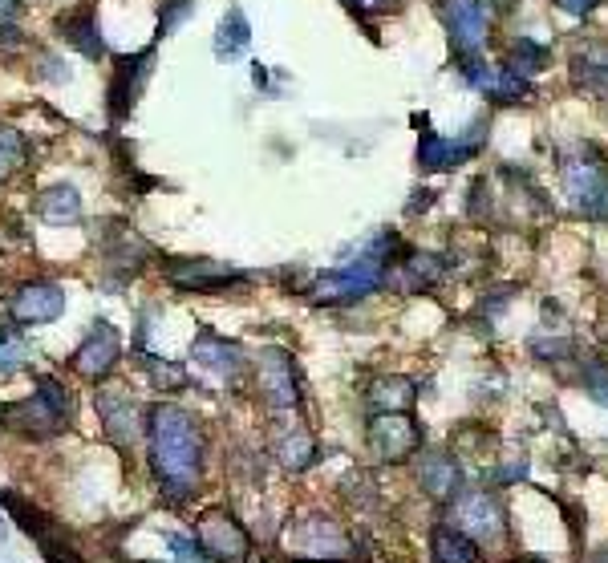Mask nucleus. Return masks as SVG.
<instances>
[{"mask_svg":"<svg viewBox=\"0 0 608 563\" xmlns=\"http://www.w3.org/2000/svg\"><path fill=\"white\" fill-rule=\"evenodd\" d=\"M345 5L357 13H390V9H398V0H345Z\"/></svg>","mask_w":608,"mask_h":563,"instance_id":"obj_36","label":"nucleus"},{"mask_svg":"<svg viewBox=\"0 0 608 563\" xmlns=\"http://www.w3.org/2000/svg\"><path fill=\"white\" fill-rule=\"evenodd\" d=\"M442 272H446L442 256L414 252V256L398 260V268H386V280H382V284H390V288H398V292H422V288H434V284L442 280Z\"/></svg>","mask_w":608,"mask_h":563,"instance_id":"obj_21","label":"nucleus"},{"mask_svg":"<svg viewBox=\"0 0 608 563\" xmlns=\"http://www.w3.org/2000/svg\"><path fill=\"white\" fill-rule=\"evenodd\" d=\"M572 86L584 90L588 98L608 102V41H584L572 49Z\"/></svg>","mask_w":608,"mask_h":563,"instance_id":"obj_17","label":"nucleus"},{"mask_svg":"<svg viewBox=\"0 0 608 563\" xmlns=\"http://www.w3.org/2000/svg\"><path fill=\"white\" fill-rule=\"evenodd\" d=\"M98 418H102V430L106 438L118 446V450H134V442L142 438L146 422H142V410H138V401L122 389V385H106L98 389Z\"/></svg>","mask_w":608,"mask_h":563,"instance_id":"obj_7","label":"nucleus"},{"mask_svg":"<svg viewBox=\"0 0 608 563\" xmlns=\"http://www.w3.org/2000/svg\"><path fill=\"white\" fill-rule=\"evenodd\" d=\"M65 292L49 280H33V284H21L9 300V312L17 325H53V320L65 312Z\"/></svg>","mask_w":608,"mask_h":563,"instance_id":"obj_14","label":"nucleus"},{"mask_svg":"<svg viewBox=\"0 0 608 563\" xmlns=\"http://www.w3.org/2000/svg\"><path fill=\"white\" fill-rule=\"evenodd\" d=\"M167 547L175 551L179 563H211L207 551L199 547V539H191V535H167Z\"/></svg>","mask_w":608,"mask_h":563,"instance_id":"obj_34","label":"nucleus"},{"mask_svg":"<svg viewBox=\"0 0 608 563\" xmlns=\"http://www.w3.org/2000/svg\"><path fill=\"white\" fill-rule=\"evenodd\" d=\"M150 65H155V45L142 49V53H134V57H122V61L114 65V77H110V114H114L118 122H122V118L134 110V102L142 98L146 77H150Z\"/></svg>","mask_w":608,"mask_h":563,"instance_id":"obj_13","label":"nucleus"},{"mask_svg":"<svg viewBox=\"0 0 608 563\" xmlns=\"http://www.w3.org/2000/svg\"><path fill=\"white\" fill-rule=\"evenodd\" d=\"M25 158H29V146H25L21 130L0 126V183H9L17 171H25Z\"/></svg>","mask_w":608,"mask_h":563,"instance_id":"obj_28","label":"nucleus"},{"mask_svg":"<svg viewBox=\"0 0 608 563\" xmlns=\"http://www.w3.org/2000/svg\"><path fill=\"white\" fill-rule=\"evenodd\" d=\"M463 77H467V82H471L479 94H487V98H495V102H519V98L527 94V77H523L519 69H511V65H487V61L467 57Z\"/></svg>","mask_w":608,"mask_h":563,"instance_id":"obj_16","label":"nucleus"},{"mask_svg":"<svg viewBox=\"0 0 608 563\" xmlns=\"http://www.w3.org/2000/svg\"><path fill=\"white\" fill-rule=\"evenodd\" d=\"M288 547L304 559H313V563H349L357 555L345 527L329 515H309L296 527H288Z\"/></svg>","mask_w":608,"mask_h":563,"instance_id":"obj_4","label":"nucleus"},{"mask_svg":"<svg viewBox=\"0 0 608 563\" xmlns=\"http://www.w3.org/2000/svg\"><path fill=\"white\" fill-rule=\"evenodd\" d=\"M25 361H29V345H25L21 329L17 325H0V377L17 373Z\"/></svg>","mask_w":608,"mask_h":563,"instance_id":"obj_29","label":"nucleus"},{"mask_svg":"<svg viewBox=\"0 0 608 563\" xmlns=\"http://www.w3.org/2000/svg\"><path fill=\"white\" fill-rule=\"evenodd\" d=\"M122 361V337L110 320H94L90 337L78 345L73 353V373L86 377V381H106L114 373V365Z\"/></svg>","mask_w":608,"mask_h":563,"instance_id":"obj_11","label":"nucleus"},{"mask_svg":"<svg viewBox=\"0 0 608 563\" xmlns=\"http://www.w3.org/2000/svg\"><path fill=\"white\" fill-rule=\"evenodd\" d=\"M191 13H195V0H163V13H159V37L175 33Z\"/></svg>","mask_w":608,"mask_h":563,"instance_id":"obj_33","label":"nucleus"},{"mask_svg":"<svg viewBox=\"0 0 608 563\" xmlns=\"http://www.w3.org/2000/svg\"><path fill=\"white\" fill-rule=\"evenodd\" d=\"M446 523L454 531H463L467 539H475V543H499L507 535L503 503L491 491H459V495L450 499Z\"/></svg>","mask_w":608,"mask_h":563,"instance_id":"obj_3","label":"nucleus"},{"mask_svg":"<svg viewBox=\"0 0 608 563\" xmlns=\"http://www.w3.org/2000/svg\"><path fill=\"white\" fill-rule=\"evenodd\" d=\"M584 389L596 406H608V365L600 357H588L584 361Z\"/></svg>","mask_w":608,"mask_h":563,"instance_id":"obj_31","label":"nucleus"},{"mask_svg":"<svg viewBox=\"0 0 608 563\" xmlns=\"http://www.w3.org/2000/svg\"><path fill=\"white\" fill-rule=\"evenodd\" d=\"M41 65H37V77H45V82H69V65H61V57H53V53H41L37 57Z\"/></svg>","mask_w":608,"mask_h":563,"instance_id":"obj_35","label":"nucleus"},{"mask_svg":"<svg viewBox=\"0 0 608 563\" xmlns=\"http://www.w3.org/2000/svg\"><path fill=\"white\" fill-rule=\"evenodd\" d=\"M479 142L475 138H442L438 130H422L418 138V163L426 171H450V167H463L467 158H475Z\"/></svg>","mask_w":608,"mask_h":563,"instance_id":"obj_18","label":"nucleus"},{"mask_svg":"<svg viewBox=\"0 0 608 563\" xmlns=\"http://www.w3.org/2000/svg\"><path fill=\"white\" fill-rule=\"evenodd\" d=\"M252 86H256V90H268V65H260V61L252 65Z\"/></svg>","mask_w":608,"mask_h":563,"instance_id":"obj_39","label":"nucleus"},{"mask_svg":"<svg viewBox=\"0 0 608 563\" xmlns=\"http://www.w3.org/2000/svg\"><path fill=\"white\" fill-rule=\"evenodd\" d=\"M142 365H146V373H150V381H155L159 389H183L187 385V369L183 365H171V361H159V357H142Z\"/></svg>","mask_w":608,"mask_h":563,"instance_id":"obj_30","label":"nucleus"},{"mask_svg":"<svg viewBox=\"0 0 608 563\" xmlns=\"http://www.w3.org/2000/svg\"><path fill=\"white\" fill-rule=\"evenodd\" d=\"M191 357H195V365H203V369H211V373H219V377H232V373L240 369V345L227 341V337H219V333H211V329H203V333L195 337Z\"/></svg>","mask_w":608,"mask_h":563,"instance_id":"obj_22","label":"nucleus"},{"mask_svg":"<svg viewBox=\"0 0 608 563\" xmlns=\"http://www.w3.org/2000/svg\"><path fill=\"white\" fill-rule=\"evenodd\" d=\"M163 276L179 292H223V288L248 280V272H236V268H227L219 260H203V256L199 260L195 256H171L163 264Z\"/></svg>","mask_w":608,"mask_h":563,"instance_id":"obj_6","label":"nucleus"},{"mask_svg":"<svg viewBox=\"0 0 608 563\" xmlns=\"http://www.w3.org/2000/svg\"><path fill=\"white\" fill-rule=\"evenodd\" d=\"M0 503H5V511L21 523V531L29 535V539H37L41 543V551H45V559L49 563H78V555H73V547H69V539L41 515V511H33V507H25L21 499H13V495H5V499H0Z\"/></svg>","mask_w":608,"mask_h":563,"instance_id":"obj_15","label":"nucleus"},{"mask_svg":"<svg viewBox=\"0 0 608 563\" xmlns=\"http://www.w3.org/2000/svg\"><path fill=\"white\" fill-rule=\"evenodd\" d=\"M560 179H564V195H568L580 211L600 215V211L608 207V175H604L600 163H592V158H568L564 171H560Z\"/></svg>","mask_w":608,"mask_h":563,"instance_id":"obj_12","label":"nucleus"},{"mask_svg":"<svg viewBox=\"0 0 608 563\" xmlns=\"http://www.w3.org/2000/svg\"><path fill=\"white\" fill-rule=\"evenodd\" d=\"M418 482L426 487V495H434V499H454V495H459V487H463V470H459V462H454V454L426 450L418 458Z\"/></svg>","mask_w":608,"mask_h":563,"instance_id":"obj_20","label":"nucleus"},{"mask_svg":"<svg viewBox=\"0 0 608 563\" xmlns=\"http://www.w3.org/2000/svg\"><path fill=\"white\" fill-rule=\"evenodd\" d=\"M252 45V25H248V17H244V9L240 5H232L223 17H219V29H215V53L223 57V61H236V57H244V49Z\"/></svg>","mask_w":608,"mask_h":563,"instance_id":"obj_24","label":"nucleus"},{"mask_svg":"<svg viewBox=\"0 0 608 563\" xmlns=\"http://www.w3.org/2000/svg\"><path fill=\"white\" fill-rule=\"evenodd\" d=\"M365 442H369V450L382 458V462H402V458H410V454L422 446V426H418L406 410L377 414V418L369 422Z\"/></svg>","mask_w":608,"mask_h":563,"instance_id":"obj_9","label":"nucleus"},{"mask_svg":"<svg viewBox=\"0 0 608 563\" xmlns=\"http://www.w3.org/2000/svg\"><path fill=\"white\" fill-rule=\"evenodd\" d=\"M9 535V511H5V503H0V539Z\"/></svg>","mask_w":608,"mask_h":563,"instance_id":"obj_40","label":"nucleus"},{"mask_svg":"<svg viewBox=\"0 0 608 563\" xmlns=\"http://www.w3.org/2000/svg\"><path fill=\"white\" fill-rule=\"evenodd\" d=\"M596 5H600V0H556V9L568 13V17H588Z\"/></svg>","mask_w":608,"mask_h":563,"instance_id":"obj_37","label":"nucleus"},{"mask_svg":"<svg viewBox=\"0 0 608 563\" xmlns=\"http://www.w3.org/2000/svg\"><path fill=\"white\" fill-rule=\"evenodd\" d=\"M442 17L450 41L463 57H475L491 37V5L487 0H442Z\"/></svg>","mask_w":608,"mask_h":563,"instance_id":"obj_8","label":"nucleus"},{"mask_svg":"<svg viewBox=\"0 0 608 563\" xmlns=\"http://www.w3.org/2000/svg\"><path fill=\"white\" fill-rule=\"evenodd\" d=\"M414 397H418V389H414V381H406V377H377V381L369 385V406H373L377 414L410 410Z\"/></svg>","mask_w":608,"mask_h":563,"instance_id":"obj_27","label":"nucleus"},{"mask_svg":"<svg viewBox=\"0 0 608 563\" xmlns=\"http://www.w3.org/2000/svg\"><path fill=\"white\" fill-rule=\"evenodd\" d=\"M57 37L69 45V49H78L82 57L90 61H102L106 57V41L98 33V13L94 9H73L65 17H57Z\"/></svg>","mask_w":608,"mask_h":563,"instance_id":"obj_19","label":"nucleus"},{"mask_svg":"<svg viewBox=\"0 0 608 563\" xmlns=\"http://www.w3.org/2000/svg\"><path fill=\"white\" fill-rule=\"evenodd\" d=\"M0 418H5L9 426H17V430H25V434H33V438H45V434H53V430L65 426V418H69V393H65V385L57 377H41L37 393L25 397V401H17V406H9Z\"/></svg>","mask_w":608,"mask_h":563,"instance_id":"obj_2","label":"nucleus"},{"mask_svg":"<svg viewBox=\"0 0 608 563\" xmlns=\"http://www.w3.org/2000/svg\"><path fill=\"white\" fill-rule=\"evenodd\" d=\"M430 551H434V563H483L479 543L467 539L463 531H454L450 523H446V527H434Z\"/></svg>","mask_w":608,"mask_h":563,"instance_id":"obj_25","label":"nucleus"},{"mask_svg":"<svg viewBox=\"0 0 608 563\" xmlns=\"http://www.w3.org/2000/svg\"><path fill=\"white\" fill-rule=\"evenodd\" d=\"M37 215H41L49 227L78 223V219H82V195H78V187L57 183V187L41 191V195H37Z\"/></svg>","mask_w":608,"mask_h":563,"instance_id":"obj_23","label":"nucleus"},{"mask_svg":"<svg viewBox=\"0 0 608 563\" xmlns=\"http://www.w3.org/2000/svg\"><path fill=\"white\" fill-rule=\"evenodd\" d=\"M256 393L268 410H296L300 406V381L296 365L284 349H260L256 357Z\"/></svg>","mask_w":608,"mask_h":563,"instance_id":"obj_5","label":"nucleus"},{"mask_svg":"<svg viewBox=\"0 0 608 563\" xmlns=\"http://www.w3.org/2000/svg\"><path fill=\"white\" fill-rule=\"evenodd\" d=\"M146 434H150V466L171 503H183L199 491L203 478V430L199 418L183 406L159 401L146 410Z\"/></svg>","mask_w":608,"mask_h":563,"instance_id":"obj_1","label":"nucleus"},{"mask_svg":"<svg viewBox=\"0 0 608 563\" xmlns=\"http://www.w3.org/2000/svg\"><path fill=\"white\" fill-rule=\"evenodd\" d=\"M195 539L199 547L207 551V559H219V563H244L252 543H248V531L227 515V511H207L199 523H195Z\"/></svg>","mask_w":608,"mask_h":563,"instance_id":"obj_10","label":"nucleus"},{"mask_svg":"<svg viewBox=\"0 0 608 563\" xmlns=\"http://www.w3.org/2000/svg\"><path fill=\"white\" fill-rule=\"evenodd\" d=\"M276 458L284 470H309L317 462V442L309 438L304 426H288L276 434Z\"/></svg>","mask_w":608,"mask_h":563,"instance_id":"obj_26","label":"nucleus"},{"mask_svg":"<svg viewBox=\"0 0 608 563\" xmlns=\"http://www.w3.org/2000/svg\"><path fill=\"white\" fill-rule=\"evenodd\" d=\"M544 61H548V49L523 37V41L515 45V65H511V69H519V73H540V69H544Z\"/></svg>","mask_w":608,"mask_h":563,"instance_id":"obj_32","label":"nucleus"},{"mask_svg":"<svg viewBox=\"0 0 608 563\" xmlns=\"http://www.w3.org/2000/svg\"><path fill=\"white\" fill-rule=\"evenodd\" d=\"M21 13V0H0V25H9Z\"/></svg>","mask_w":608,"mask_h":563,"instance_id":"obj_38","label":"nucleus"}]
</instances>
